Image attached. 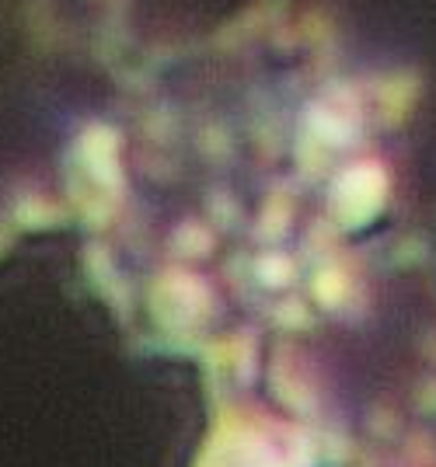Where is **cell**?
<instances>
[{"instance_id":"1","label":"cell","mask_w":436,"mask_h":467,"mask_svg":"<svg viewBox=\"0 0 436 467\" xmlns=\"http://www.w3.org/2000/svg\"><path fill=\"white\" fill-rule=\"evenodd\" d=\"M78 7L80 0H0V254L57 213L46 150L60 67L78 46Z\"/></svg>"}]
</instances>
